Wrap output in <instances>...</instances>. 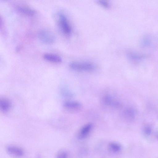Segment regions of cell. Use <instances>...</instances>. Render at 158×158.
I'll list each match as a JSON object with an SVG mask.
<instances>
[{
  "mask_svg": "<svg viewBox=\"0 0 158 158\" xmlns=\"http://www.w3.org/2000/svg\"><path fill=\"white\" fill-rule=\"evenodd\" d=\"M58 22L62 32L67 36L70 35L72 33V28L66 16L62 13L58 14Z\"/></svg>",
  "mask_w": 158,
  "mask_h": 158,
  "instance_id": "6da1fadb",
  "label": "cell"
},
{
  "mask_svg": "<svg viewBox=\"0 0 158 158\" xmlns=\"http://www.w3.org/2000/svg\"><path fill=\"white\" fill-rule=\"evenodd\" d=\"M69 66L74 70L81 71H92L95 67L94 64L88 62H73L70 63Z\"/></svg>",
  "mask_w": 158,
  "mask_h": 158,
  "instance_id": "7a4b0ae2",
  "label": "cell"
},
{
  "mask_svg": "<svg viewBox=\"0 0 158 158\" xmlns=\"http://www.w3.org/2000/svg\"><path fill=\"white\" fill-rule=\"evenodd\" d=\"M38 36L41 41L47 44L53 43L55 40V37L53 33L49 30L45 29L39 31Z\"/></svg>",
  "mask_w": 158,
  "mask_h": 158,
  "instance_id": "3957f363",
  "label": "cell"
},
{
  "mask_svg": "<svg viewBox=\"0 0 158 158\" xmlns=\"http://www.w3.org/2000/svg\"><path fill=\"white\" fill-rule=\"evenodd\" d=\"M6 150L8 154L15 158L21 157L24 154V151L22 148L15 146H8L6 147Z\"/></svg>",
  "mask_w": 158,
  "mask_h": 158,
  "instance_id": "277c9868",
  "label": "cell"
},
{
  "mask_svg": "<svg viewBox=\"0 0 158 158\" xmlns=\"http://www.w3.org/2000/svg\"><path fill=\"white\" fill-rule=\"evenodd\" d=\"M104 103L106 105L111 106L116 108L121 106L120 103L118 102L115 100L111 96L108 95L104 96L102 99Z\"/></svg>",
  "mask_w": 158,
  "mask_h": 158,
  "instance_id": "5b68a950",
  "label": "cell"
},
{
  "mask_svg": "<svg viewBox=\"0 0 158 158\" xmlns=\"http://www.w3.org/2000/svg\"><path fill=\"white\" fill-rule=\"evenodd\" d=\"M17 10L21 13L29 16L34 15L36 13L34 9L24 6H18L17 7Z\"/></svg>",
  "mask_w": 158,
  "mask_h": 158,
  "instance_id": "8992f818",
  "label": "cell"
},
{
  "mask_svg": "<svg viewBox=\"0 0 158 158\" xmlns=\"http://www.w3.org/2000/svg\"><path fill=\"white\" fill-rule=\"evenodd\" d=\"M43 57L46 60L54 63H60L62 60L60 56L52 53H45L43 55Z\"/></svg>",
  "mask_w": 158,
  "mask_h": 158,
  "instance_id": "52a82bcc",
  "label": "cell"
},
{
  "mask_svg": "<svg viewBox=\"0 0 158 158\" xmlns=\"http://www.w3.org/2000/svg\"><path fill=\"white\" fill-rule=\"evenodd\" d=\"M11 104L10 101L5 98L1 99L0 100V108L1 110L4 112L8 111L10 109Z\"/></svg>",
  "mask_w": 158,
  "mask_h": 158,
  "instance_id": "ba28073f",
  "label": "cell"
},
{
  "mask_svg": "<svg viewBox=\"0 0 158 158\" xmlns=\"http://www.w3.org/2000/svg\"><path fill=\"white\" fill-rule=\"evenodd\" d=\"M93 127V124L91 123L86 124L81 129L79 135L80 138L85 137L89 133Z\"/></svg>",
  "mask_w": 158,
  "mask_h": 158,
  "instance_id": "9c48e42d",
  "label": "cell"
},
{
  "mask_svg": "<svg viewBox=\"0 0 158 158\" xmlns=\"http://www.w3.org/2000/svg\"><path fill=\"white\" fill-rule=\"evenodd\" d=\"M64 106L70 109H77L81 107V105L79 102L75 101H68L65 102L64 104Z\"/></svg>",
  "mask_w": 158,
  "mask_h": 158,
  "instance_id": "30bf717a",
  "label": "cell"
},
{
  "mask_svg": "<svg viewBox=\"0 0 158 158\" xmlns=\"http://www.w3.org/2000/svg\"><path fill=\"white\" fill-rule=\"evenodd\" d=\"M123 115L126 118L131 119L134 117V114L132 110L131 109H127L124 112Z\"/></svg>",
  "mask_w": 158,
  "mask_h": 158,
  "instance_id": "8fae6325",
  "label": "cell"
},
{
  "mask_svg": "<svg viewBox=\"0 0 158 158\" xmlns=\"http://www.w3.org/2000/svg\"><path fill=\"white\" fill-rule=\"evenodd\" d=\"M98 3L102 7L108 9L110 7L109 2L106 0H100L97 1Z\"/></svg>",
  "mask_w": 158,
  "mask_h": 158,
  "instance_id": "7c38bea8",
  "label": "cell"
},
{
  "mask_svg": "<svg viewBox=\"0 0 158 158\" xmlns=\"http://www.w3.org/2000/svg\"><path fill=\"white\" fill-rule=\"evenodd\" d=\"M109 146L111 150L114 152H118L119 151L120 149V146L116 143H110V144Z\"/></svg>",
  "mask_w": 158,
  "mask_h": 158,
  "instance_id": "4fadbf2b",
  "label": "cell"
},
{
  "mask_svg": "<svg viewBox=\"0 0 158 158\" xmlns=\"http://www.w3.org/2000/svg\"><path fill=\"white\" fill-rule=\"evenodd\" d=\"M68 153L64 151H61L59 152L56 156V158H68Z\"/></svg>",
  "mask_w": 158,
  "mask_h": 158,
  "instance_id": "5bb4252c",
  "label": "cell"
}]
</instances>
